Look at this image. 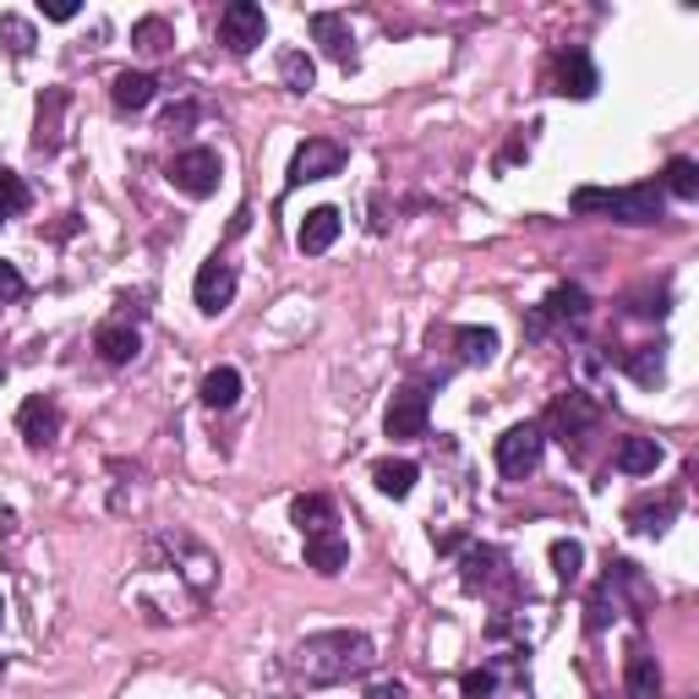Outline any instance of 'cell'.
Listing matches in <instances>:
<instances>
[{
  "label": "cell",
  "mask_w": 699,
  "mask_h": 699,
  "mask_svg": "<svg viewBox=\"0 0 699 699\" xmlns=\"http://www.w3.org/2000/svg\"><path fill=\"white\" fill-rule=\"evenodd\" d=\"M492 579H509V574H503V553H498V547H470L465 563H459V585H465V590H487Z\"/></svg>",
  "instance_id": "ffe728a7"
},
{
  "label": "cell",
  "mask_w": 699,
  "mask_h": 699,
  "mask_svg": "<svg viewBox=\"0 0 699 699\" xmlns=\"http://www.w3.org/2000/svg\"><path fill=\"white\" fill-rule=\"evenodd\" d=\"M574 214H607L618 225H656L662 219V186L645 181V186H618V192H601V186H579L574 192Z\"/></svg>",
  "instance_id": "7a4b0ae2"
},
{
  "label": "cell",
  "mask_w": 699,
  "mask_h": 699,
  "mask_svg": "<svg viewBox=\"0 0 699 699\" xmlns=\"http://www.w3.org/2000/svg\"><path fill=\"white\" fill-rule=\"evenodd\" d=\"M0 623H6V596H0Z\"/></svg>",
  "instance_id": "60d3db41"
},
{
  "label": "cell",
  "mask_w": 699,
  "mask_h": 699,
  "mask_svg": "<svg viewBox=\"0 0 699 699\" xmlns=\"http://www.w3.org/2000/svg\"><path fill=\"white\" fill-rule=\"evenodd\" d=\"M280 83L290 88V94H312L317 66H312V55H306V50H284V55H280Z\"/></svg>",
  "instance_id": "4316f807"
},
{
  "label": "cell",
  "mask_w": 699,
  "mask_h": 699,
  "mask_svg": "<svg viewBox=\"0 0 699 699\" xmlns=\"http://www.w3.org/2000/svg\"><path fill=\"white\" fill-rule=\"evenodd\" d=\"M596 421H601L596 400H585V394H558V400H553V411H547V426H542V432H553L558 443H568V437L579 443V437H585Z\"/></svg>",
  "instance_id": "30bf717a"
},
{
  "label": "cell",
  "mask_w": 699,
  "mask_h": 699,
  "mask_svg": "<svg viewBox=\"0 0 699 699\" xmlns=\"http://www.w3.org/2000/svg\"><path fill=\"white\" fill-rule=\"evenodd\" d=\"M547 558H553V574H558L563 585H574V579H579V574H585V547H579V542H574V536H558V542H553V553H547Z\"/></svg>",
  "instance_id": "f1b7e54d"
},
{
  "label": "cell",
  "mask_w": 699,
  "mask_h": 699,
  "mask_svg": "<svg viewBox=\"0 0 699 699\" xmlns=\"http://www.w3.org/2000/svg\"><path fill=\"white\" fill-rule=\"evenodd\" d=\"M66 110V94L55 88L50 99H39V138H33V148L39 153H55V142H61V132H55V116Z\"/></svg>",
  "instance_id": "f546056e"
},
{
  "label": "cell",
  "mask_w": 699,
  "mask_h": 699,
  "mask_svg": "<svg viewBox=\"0 0 699 699\" xmlns=\"http://www.w3.org/2000/svg\"><path fill=\"white\" fill-rule=\"evenodd\" d=\"M153 94H159V83L148 77V72H121L116 83H110V105L121 110V116H138L153 105Z\"/></svg>",
  "instance_id": "ac0fdd59"
},
{
  "label": "cell",
  "mask_w": 699,
  "mask_h": 699,
  "mask_svg": "<svg viewBox=\"0 0 699 699\" xmlns=\"http://www.w3.org/2000/svg\"><path fill=\"white\" fill-rule=\"evenodd\" d=\"M241 400V372L236 367H214L208 378H203V405L208 411H230Z\"/></svg>",
  "instance_id": "d4e9b609"
},
{
  "label": "cell",
  "mask_w": 699,
  "mask_h": 699,
  "mask_svg": "<svg viewBox=\"0 0 699 699\" xmlns=\"http://www.w3.org/2000/svg\"><path fill=\"white\" fill-rule=\"evenodd\" d=\"M367 699H405V689H400V684H378Z\"/></svg>",
  "instance_id": "ab89813d"
},
{
  "label": "cell",
  "mask_w": 699,
  "mask_h": 699,
  "mask_svg": "<svg viewBox=\"0 0 699 699\" xmlns=\"http://www.w3.org/2000/svg\"><path fill=\"white\" fill-rule=\"evenodd\" d=\"M312 39H317L323 55L339 61L345 72L356 66V33H350V22H345L339 11H312Z\"/></svg>",
  "instance_id": "4fadbf2b"
},
{
  "label": "cell",
  "mask_w": 699,
  "mask_h": 699,
  "mask_svg": "<svg viewBox=\"0 0 699 699\" xmlns=\"http://www.w3.org/2000/svg\"><path fill=\"white\" fill-rule=\"evenodd\" d=\"M0 39H6V50H11L17 61L33 55V22H28V17H11V11H6V17H0Z\"/></svg>",
  "instance_id": "d6a6232c"
},
{
  "label": "cell",
  "mask_w": 699,
  "mask_h": 699,
  "mask_svg": "<svg viewBox=\"0 0 699 699\" xmlns=\"http://www.w3.org/2000/svg\"><path fill=\"white\" fill-rule=\"evenodd\" d=\"M585 317H590V295L579 284H558L542 301V323H585Z\"/></svg>",
  "instance_id": "7402d4cb"
},
{
  "label": "cell",
  "mask_w": 699,
  "mask_h": 699,
  "mask_svg": "<svg viewBox=\"0 0 699 699\" xmlns=\"http://www.w3.org/2000/svg\"><path fill=\"white\" fill-rule=\"evenodd\" d=\"M542 454H547V432H542L536 421H520V426H509V432L498 437V470H503L509 481L536 476Z\"/></svg>",
  "instance_id": "277c9868"
},
{
  "label": "cell",
  "mask_w": 699,
  "mask_h": 699,
  "mask_svg": "<svg viewBox=\"0 0 699 699\" xmlns=\"http://www.w3.org/2000/svg\"><path fill=\"white\" fill-rule=\"evenodd\" d=\"M345 563H350V542H345L339 531L306 536V568H312V574H339Z\"/></svg>",
  "instance_id": "d6986e66"
},
{
  "label": "cell",
  "mask_w": 699,
  "mask_h": 699,
  "mask_svg": "<svg viewBox=\"0 0 699 699\" xmlns=\"http://www.w3.org/2000/svg\"><path fill=\"white\" fill-rule=\"evenodd\" d=\"M667 454H662V443L656 437H623L618 443V454H612V465L623 470V476H656V465H662Z\"/></svg>",
  "instance_id": "e0dca14e"
},
{
  "label": "cell",
  "mask_w": 699,
  "mask_h": 699,
  "mask_svg": "<svg viewBox=\"0 0 699 699\" xmlns=\"http://www.w3.org/2000/svg\"><path fill=\"white\" fill-rule=\"evenodd\" d=\"M520 159H531V138H525V132H520V138L498 153V170H509V164H520Z\"/></svg>",
  "instance_id": "d590c367"
},
{
  "label": "cell",
  "mask_w": 699,
  "mask_h": 699,
  "mask_svg": "<svg viewBox=\"0 0 699 699\" xmlns=\"http://www.w3.org/2000/svg\"><path fill=\"white\" fill-rule=\"evenodd\" d=\"M623 695L629 699H662V667H656V656L651 651H629V662H623Z\"/></svg>",
  "instance_id": "9a60e30c"
},
{
  "label": "cell",
  "mask_w": 699,
  "mask_h": 699,
  "mask_svg": "<svg viewBox=\"0 0 699 699\" xmlns=\"http://www.w3.org/2000/svg\"><path fill=\"white\" fill-rule=\"evenodd\" d=\"M17 432H22L33 448H50V443L61 437V405H55L50 394H28V400L17 405Z\"/></svg>",
  "instance_id": "8fae6325"
},
{
  "label": "cell",
  "mask_w": 699,
  "mask_h": 699,
  "mask_svg": "<svg viewBox=\"0 0 699 699\" xmlns=\"http://www.w3.org/2000/svg\"><path fill=\"white\" fill-rule=\"evenodd\" d=\"M678 492H662V498H645V503H634L629 509V531H640V536H662L673 520H678Z\"/></svg>",
  "instance_id": "2e32d148"
},
{
  "label": "cell",
  "mask_w": 699,
  "mask_h": 699,
  "mask_svg": "<svg viewBox=\"0 0 699 699\" xmlns=\"http://www.w3.org/2000/svg\"><path fill=\"white\" fill-rule=\"evenodd\" d=\"M345 170V142L334 138H306L295 148V159H290V175H284V186H306V181H328V175H339Z\"/></svg>",
  "instance_id": "8992f818"
},
{
  "label": "cell",
  "mask_w": 699,
  "mask_h": 699,
  "mask_svg": "<svg viewBox=\"0 0 699 699\" xmlns=\"http://www.w3.org/2000/svg\"><path fill=\"white\" fill-rule=\"evenodd\" d=\"M454 350H459V361L465 367H487L492 356H498V328H454Z\"/></svg>",
  "instance_id": "603a6c76"
},
{
  "label": "cell",
  "mask_w": 699,
  "mask_h": 699,
  "mask_svg": "<svg viewBox=\"0 0 699 699\" xmlns=\"http://www.w3.org/2000/svg\"><path fill=\"white\" fill-rule=\"evenodd\" d=\"M192 121H197V105L186 99V105H175V110H170V121H164V132H186Z\"/></svg>",
  "instance_id": "8d00e7d4"
},
{
  "label": "cell",
  "mask_w": 699,
  "mask_h": 699,
  "mask_svg": "<svg viewBox=\"0 0 699 699\" xmlns=\"http://www.w3.org/2000/svg\"><path fill=\"white\" fill-rule=\"evenodd\" d=\"M219 175H225V164H219L214 148H181V153L170 159V186L186 192L192 203L214 197V192H219Z\"/></svg>",
  "instance_id": "3957f363"
},
{
  "label": "cell",
  "mask_w": 699,
  "mask_h": 699,
  "mask_svg": "<svg viewBox=\"0 0 699 699\" xmlns=\"http://www.w3.org/2000/svg\"><path fill=\"white\" fill-rule=\"evenodd\" d=\"M553 88H558L563 99H596L601 77H596V61L579 44H568V50L553 55Z\"/></svg>",
  "instance_id": "ba28073f"
},
{
  "label": "cell",
  "mask_w": 699,
  "mask_h": 699,
  "mask_svg": "<svg viewBox=\"0 0 699 699\" xmlns=\"http://www.w3.org/2000/svg\"><path fill=\"white\" fill-rule=\"evenodd\" d=\"M28 203H33L28 181H22L17 170H0V225H6V219H17V214H28Z\"/></svg>",
  "instance_id": "83f0119b"
},
{
  "label": "cell",
  "mask_w": 699,
  "mask_h": 699,
  "mask_svg": "<svg viewBox=\"0 0 699 699\" xmlns=\"http://www.w3.org/2000/svg\"><path fill=\"white\" fill-rule=\"evenodd\" d=\"M339 230H345L339 208H312V214L301 219V230H295V247H301L306 258H317V252H328V247L339 241Z\"/></svg>",
  "instance_id": "5bb4252c"
},
{
  "label": "cell",
  "mask_w": 699,
  "mask_h": 699,
  "mask_svg": "<svg viewBox=\"0 0 699 699\" xmlns=\"http://www.w3.org/2000/svg\"><path fill=\"white\" fill-rule=\"evenodd\" d=\"M290 520L301 525V536H317V531H334V503L323 492H301L290 503Z\"/></svg>",
  "instance_id": "cb8c5ba5"
},
{
  "label": "cell",
  "mask_w": 699,
  "mask_h": 699,
  "mask_svg": "<svg viewBox=\"0 0 699 699\" xmlns=\"http://www.w3.org/2000/svg\"><path fill=\"white\" fill-rule=\"evenodd\" d=\"M22 290H28V284H22V274H17V263L0 258V301H17Z\"/></svg>",
  "instance_id": "e575fe53"
},
{
  "label": "cell",
  "mask_w": 699,
  "mask_h": 699,
  "mask_svg": "<svg viewBox=\"0 0 699 699\" xmlns=\"http://www.w3.org/2000/svg\"><path fill=\"white\" fill-rule=\"evenodd\" d=\"M247 225H252V208H236V219H230V236H247Z\"/></svg>",
  "instance_id": "f35d334b"
},
{
  "label": "cell",
  "mask_w": 699,
  "mask_h": 699,
  "mask_svg": "<svg viewBox=\"0 0 699 699\" xmlns=\"http://www.w3.org/2000/svg\"><path fill=\"white\" fill-rule=\"evenodd\" d=\"M132 44H138L142 55H159V50H170V44H175V33H170V22H164V17H142L138 28H132Z\"/></svg>",
  "instance_id": "1f68e13d"
},
{
  "label": "cell",
  "mask_w": 699,
  "mask_h": 699,
  "mask_svg": "<svg viewBox=\"0 0 699 699\" xmlns=\"http://www.w3.org/2000/svg\"><path fill=\"white\" fill-rule=\"evenodd\" d=\"M77 11H83L77 0H44V17H50V22H72Z\"/></svg>",
  "instance_id": "74e56055"
},
{
  "label": "cell",
  "mask_w": 699,
  "mask_h": 699,
  "mask_svg": "<svg viewBox=\"0 0 699 699\" xmlns=\"http://www.w3.org/2000/svg\"><path fill=\"white\" fill-rule=\"evenodd\" d=\"M192 301H197V312L219 317V312L236 301V263H225V258H208V263L197 269V280H192Z\"/></svg>",
  "instance_id": "9c48e42d"
},
{
  "label": "cell",
  "mask_w": 699,
  "mask_h": 699,
  "mask_svg": "<svg viewBox=\"0 0 699 699\" xmlns=\"http://www.w3.org/2000/svg\"><path fill=\"white\" fill-rule=\"evenodd\" d=\"M263 39H269V17H263V6H252V0H230V6L219 11V44H225L230 55H252Z\"/></svg>",
  "instance_id": "5b68a950"
},
{
  "label": "cell",
  "mask_w": 699,
  "mask_h": 699,
  "mask_svg": "<svg viewBox=\"0 0 699 699\" xmlns=\"http://www.w3.org/2000/svg\"><path fill=\"white\" fill-rule=\"evenodd\" d=\"M623 372H629L634 383H662V350H656V345L629 350V356H623Z\"/></svg>",
  "instance_id": "4dcf8cb0"
},
{
  "label": "cell",
  "mask_w": 699,
  "mask_h": 699,
  "mask_svg": "<svg viewBox=\"0 0 699 699\" xmlns=\"http://www.w3.org/2000/svg\"><path fill=\"white\" fill-rule=\"evenodd\" d=\"M662 192H673L678 203H695L699 197V164L695 159H667V170H662V181H656Z\"/></svg>",
  "instance_id": "484cf974"
},
{
  "label": "cell",
  "mask_w": 699,
  "mask_h": 699,
  "mask_svg": "<svg viewBox=\"0 0 699 699\" xmlns=\"http://www.w3.org/2000/svg\"><path fill=\"white\" fill-rule=\"evenodd\" d=\"M94 350H99V361L105 367H132L142 350V334L127 323V317H110V323H99L94 328Z\"/></svg>",
  "instance_id": "7c38bea8"
},
{
  "label": "cell",
  "mask_w": 699,
  "mask_h": 699,
  "mask_svg": "<svg viewBox=\"0 0 699 699\" xmlns=\"http://www.w3.org/2000/svg\"><path fill=\"white\" fill-rule=\"evenodd\" d=\"M459 689H465V699H492L498 678H492V673H465V684H459Z\"/></svg>",
  "instance_id": "836d02e7"
},
{
  "label": "cell",
  "mask_w": 699,
  "mask_h": 699,
  "mask_svg": "<svg viewBox=\"0 0 699 699\" xmlns=\"http://www.w3.org/2000/svg\"><path fill=\"white\" fill-rule=\"evenodd\" d=\"M372 481H378L383 498H411L421 470H416V459H378V465H372Z\"/></svg>",
  "instance_id": "44dd1931"
},
{
  "label": "cell",
  "mask_w": 699,
  "mask_h": 699,
  "mask_svg": "<svg viewBox=\"0 0 699 699\" xmlns=\"http://www.w3.org/2000/svg\"><path fill=\"white\" fill-rule=\"evenodd\" d=\"M372 667H378V651L356 629H323L290 651V673H301L306 684H345V678H361Z\"/></svg>",
  "instance_id": "6da1fadb"
},
{
  "label": "cell",
  "mask_w": 699,
  "mask_h": 699,
  "mask_svg": "<svg viewBox=\"0 0 699 699\" xmlns=\"http://www.w3.org/2000/svg\"><path fill=\"white\" fill-rule=\"evenodd\" d=\"M426 421H432V394L426 389H400L394 400H389V411H383V432L389 437H400V443H411V437H426Z\"/></svg>",
  "instance_id": "52a82bcc"
}]
</instances>
